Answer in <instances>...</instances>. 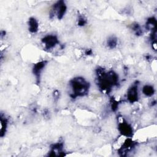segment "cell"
<instances>
[{
    "instance_id": "6da1fadb",
    "label": "cell",
    "mask_w": 157,
    "mask_h": 157,
    "mask_svg": "<svg viewBox=\"0 0 157 157\" xmlns=\"http://www.w3.org/2000/svg\"><path fill=\"white\" fill-rule=\"evenodd\" d=\"M98 85L99 89L109 93L112 88L118 84V76L112 71L105 72L102 69H97Z\"/></svg>"
},
{
    "instance_id": "7a4b0ae2",
    "label": "cell",
    "mask_w": 157,
    "mask_h": 157,
    "mask_svg": "<svg viewBox=\"0 0 157 157\" xmlns=\"http://www.w3.org/2000/svg\"><path fill=\"white\" fill-rule=\"evenodd\" d=\"M70 86L72 90L71 96L72 98L86 95L90 88L89 83L82 77H76L72 79L70 81Z\"/></svg>"
},
{
    "instance_id": "3957f363",
    "label": "cell",
    "mask_w": 157,
    "mask_h": 157,
    "mask_svg": "<svg viewBox=\"0 0 157 157\" xmlns=\"http://www.w3.org/2000/svg\"><path fill=\"white\" fill-rule=\"evenodd\" d=\"M67 7L63 1H58L53 7L51 14L56 15L58 19H61L66 12Z\"/></svg>"
},
{
    "instance_id": "277c9868",
    "label": "cell",
    "mask_w": 157,
    "mask_h": 157,
    "mask_svg": "<svg viewBox=\"0 0 157 157\" xmlns=\"http://www.w3.org/2000/svg\"><path fill=\"white\" fill-rule=\"evenodd\" d=\"M118 131L120 134L126 137H131L132 135V128L126 121L123 120L118 123Z\"/></svg>"
},
{
    "instance_id": "5b68a950",
    "label": "cell",
    "mask_w": 157,
    "mask_h": 157,
    "mask_svg": "<svg viewBox=\"0 0 157 157\" xmlns=\"http://www.w3.org/2000/svg\"><path fill=\"white\" fill-rule=\"evenodd\" d=\"M42 42L44 44L46 49L50 50L54 48L58 43V39L55 35H47L42 39Z\"/></svg>"
},
{
    "instance_id": "8992f818",
    "label": "cell",
    "mask_w": 157,
    "mask_h": 157,
    "mask_svg": "<svg viewBox=\"0 0 157 157\" xmlns=\"http://www.w3.org/2000/svg\"><path fill=\"white\" fill-rule=\"evenodd\" d=\"M138 86L137 83H134L127 91V99L131 103H134L138 101Z\"/></svg>"
},
{
    "instance_id": "52a82bcc",
    "label": "cell",
    "mask_w": 157,
    "mask_h": 157,
    "mask_svg": "<svg viewBox=\"0 0 157 157\" xmlns=\"http://www.w3.org/2000/svg\"><path fill=\"white\" fill-rule=\"evenodd\" d=\"M135 147V142L131 139H128L124 141L121 147L118 150V152L121 156H125L128 152H129Z\"/></svg>"
},
{
    "instance_id": "ba28073f",
    "label": "cell",
    "mask_w": 157,
    "mask_h": 157,
    "mask_svg": "<svg viewBox=\"0 0 157 157\" xmlns=\"http://www.w3.org/2000/svg\"><path fill=\"white\" fill-rule=\"evenodd\" d=\"M63 142H58L52 145L51 147V150L50 153H48V156H64V152L63 151Z\"/></svg>"
},
{
    "instance_id": "9c48e42d",
    "label": "cell",
    "mask_w": 157,
    "mask_h": 157,
    "mask_svg": "<svg viewBox=\"0 0 157 157\" xmlns=\"http://www.w3.org/2000/svg\"><path fill=\"white\" fill-rule=\"evenodd\" d=\"M46 65L45 61H42L34 64L33 68V72L36 77L37 82L39 83L40 80V76L41 74L42 71H43L44 68Z\"/></svg>"
},
{
    "instance_id": "30bf717a",
    "label": "cell",
    "mask_w": 157,
    "mask_h": 157,
    "mask_svg": "<svg viewBox=\"0 0 157 157\" xmlns=\"http://www.w3.org/2000/svg\"><path fill=\"white\" fill-rule=\"evenodd\" d=\"M39 23L37 20L34 18L31 17L28 20V29L32 33H36L38 31Z\"/></svg>"
},
{
    "instance_id": "8fae6325",
    "label": "cell",
    "mask_w": 157,
    "mask_h": 157,
    "mask_svg": "<svg viewBox=\"0 0 157 157\" xmlns=\"http://www.w3.org/2000/svg\"><path fill=\"white\" fill-rule=\"evenodd\" d=\"M1 137H3L6 132L7 124H8V120L7 118L2 113H1Z\"/></svg>"
},
{
    "instance_id": "7c38bea8",
    "label": "cell",
    "mask_w": 157,
    "mask_h": 157,
    "mask_svg": "<svg viewBox=\"0 0 157 157\" xmlns=\"http://www.w3.org/2000/svg\"><path fill=\"white\" fill-rule=\"evenodd\" d=\"M142 92L144 94H145L147 96H151L154 94L155 90L152 86L146 85L143 87Z\"/></svg>"
},
{
    "instance_id": "4fadbf2b",
    "label": "cell",
    "mask_w": 157,
    "mask_h": 157,
    "mask_svg": "<svg viewBox=\"0 0 157 157\" xmlns=\"http://www.w3.org/2000/svg\"><path fill=\"white\" fill-rule=\"evenodd\" d=\"M156 19L154 17H151L148 18L146 23V28L147 29L155 30L156 29Z\"/></svg>"
},
{
    "instance_id": "5bb4252c",
    "label": "cell",
    "mask_w": 157,
    "mask_h": 157,
    "mask_svg": "<svg viewBox=\"0 0 157 157\" xmlns=\"http://www.w3.org/2000/svg\"><path fill=\"white\" fill-rule=\"evenodd\" d=\"M107 46L109 48L112 49L116 47L117 45V39L115 37H110L107 40Z\"/></svg>"
},
{
    "instance_id": "9a60e30c",
    "label": "cell",
    "mask_w": 157,
    "mask_h": 157,
    "mask_svg": "<svg viewBox=\"0 0 157 157\" xmlns=\"http://www.w3.org/2000/svg\"><path fill=\"white\" fill-rule=\"evenodd\" d=\"M132 29L134 31L135 34L137 36H140L142 34V31L141 29V28L140 25L138 23H134L132 26Z\"/></svg>"
},
{
    "instance_id": "2e32d148",
    "label": "cell",
    "mask_w": 157,
    "mask_h": 157,
    "mask_svg": "<svg viewBox=\"0 0 157 157\" xmlns=\"http://www.w3.org/2000/svg\"><path fill=\"white\" fill-rule=\"evenodd\" d=\"M86 23V20L83 16H80L78 20V25L80 26H84Z\"/></svg>"
}]
</instances>
